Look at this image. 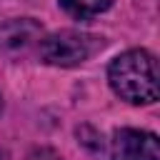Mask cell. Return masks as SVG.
Returning a JSON list of instances; mask_svg holds the SVG:
<instances>
[{
	"label": "cell",
	"mask_w": 160,
	"mask_h": 160,
	"mask_svg": "<svg viewBox=\"0 0 160 160\" xmlns=\"http://www.w3.org/2000/svg\"><path fill=\"white\" fill-rule=\"evenodd\" d=\"M108 82L112 92L132 105H150L160 95L158 85V62L148 50H128L118 55L108 68Z\"/></svg>",
	"instance_id": "6da1fadb"
},
{
	"label": "cell",
	"mask_w": 160,
	"mask_h": 160,
	"mask_svg": "<svg viewBox=\"0 0 160 160\" xmlns=\"http://www.w3.org/2000/svg\"><path fill=\"white\" fill-rule=\"evenodd\" d=\"M102 48V38L80 30H58L40 40V58L55 68H75Z\"/></svg>",
	"instance_id": "7a4b0ae2"
},
{
	"label": "cell",
	"mask_w": 160,
	"mask_h": 160,
	"mask_svg": "<svg viewBox=\"0 0 160 160\" xmlns=\"http://www.w3.org/2000/svg\"><path fill=\"white\" fill-rule=\"evenodd\" d=\"M58 2H60V8H62L68 15H72V18H78V20L95 18V15L105 12V10L112 5V0H58Z\"/></svg>",
	"instance_id": "5b68a950"
},
{
	"label": "cell",
	"mask_w": 160,
	"mask_h": 160,
	"mask_svg": "<svg viewBox=\"0 0 160 160\" xmlns=\"http://www.w3.org/2000/svg\"><path fill=\"white\" fill-rule=\"evenodd\" d=\"M0 108H2V100H0Z\"/></svg>",
	"instance_id": "52a82bcc"
},
{
	"label": "cell",
	"mask_w": 160,
	"mask_h": 160,
	"mask_svg": "<svg viewBox=\"0 0 160 160\" xmlns=\"http://www.w3.org/2000/svg\"><path fill=\"white\" fill-rule=\"evenodd\" d=\"M110 160H160V142L155 132L120 128L110 140Z\"/></svg>",
	"instance_id": "3957f363"
},
{
	"label": "cell",
	"mask_w": 160,
	"mask_h": 160,
	"mask_svg": "<svg viewBox=\"0 0 160 160\" xmlns=\"http://www.w3.org/2000/svg\"><path fill=\"white\" fill-rule=\"evenodd\" d=\"M40 35H42V28L30 18L8 20L5 25H0V48L2 50H25L30 42L40 40Z\"/></svg>",
	"instance_id": "277c9868"
},
{
	"label": "cell",
	"mask_w": 160,
	"mask_h": 160,
	"mask_svg": "<svg viewBox=\"0 0 160 160\" xmlns=\"http://www.w3.org/2000/svg\"><path fill=\"white\" fill-rule=\"evenodd\" d=\"M28 160H62L52 148H35L30 155H28Z\"/></svg>",
	"instance_id": "8992f818"
}]
</instances>
